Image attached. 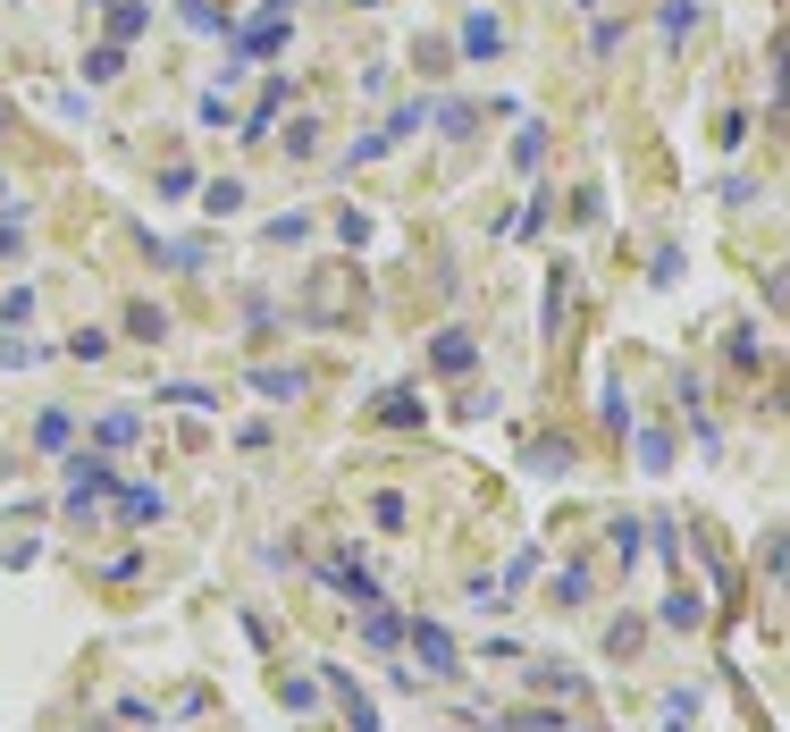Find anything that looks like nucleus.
Instances as JSON below:
<instances>
[{
  "instance_id": "nucleus-1",
  "label": "nucleus",
  "mask_w": 790,
  "mask_h": 732,
  "mask_svg": "<svg viewBox=\"0 0 790 732\" xmlns=\"http://www.w3.org/2000/svg\"><path fill=\"white\" fill-rule=\"evenodd\" d=\"M404 640H413L421 682H454V674H463V656H454V632H446V623H404Z\"/></svg>"
},
{
  "instance_id": "nucleus-2",
  "label": "nucleus",
  "mask_w": 790,
  "mask_h": 732,
  "mask_svg": "<svg viewBox=\"0 0 790 732\" xmlns=\"http://www.w3.org/2000/svg\"><path fill=\"white\" fill-rule=\"evenodd\" d=\"M110 488H118V472H110V455H101V446H93V455H68V514L101 505Z\"/></svg>"
},
{
  "instance_id": "nucleus-3",
  "label": "nucleus",
  "mask_w": 790,
  "mask_h": 732,
  "mask_svg": "<svg viewBox=\"0 0 790 732\" xmlns=\"http://www.w3.org/2000/svg\"><path fill=\"white\" fill-rule=\"evenodd\" d=\"M286 34H295V26H286V9H261V18L253 26H236V59H269V51H286Z\"/></svg>"
},
{
  "instance_id": "nucleus-4",
  "label": "nucleus",
  "mask_w": 790,
  "mask_h": 732,
  "mask_svg": "<svg viewBox=\"0 0 790 732\" xmlns=\"http://www.w3.org/2000/svg\"><path fill=\"white\" fill-rule=\"evenodd\" d=\"M454 51H463V59H496V51H505V26H496L488 9H463V26H454Z\"/></svg>"
},
{
  "instance_id": "nucleus-5",
  "label": "nucleus",
  "mask_w": 790,
  "mask_h": 732,
  "mask_svg": "<svg viewBox=\"0 0 790 732\" xmlns=\"http://www.w3.org/2000/svg\"><path fill=\"white\" fill-rule=\"evenodd\" d=\"M429 363L446 370V379H463V370L480 363V346H471V328H437V346H429Z\"/></svg>"
},
{
  "instance_id": "nucleus-6",
  "label": "nucleus",
  "mask_w": 790,
  "mask_h": 732,
  "mask_svg": "<svg viewBox=\"0 0 790 732\" xmlns=\"http://www.w3.org/2000/svg\"><path fill=\"white\" fill-rule=\"evenodd\" d=\"M110 497H118V522H135V531H144V522H160V514H169V497H160V488H144V481L110 488Z\"/></svg>"
},
{
  "instance_id": "nucleus-7",
  "label": "nucleus",
  "mask_w": 790,
  "mask_h": 732,
  "mask_svg": "<svg viewBox=\"0 0 790 732\" xmlns=\"http://www.w3.org/2000/svg\"><path fill=\"white\" fill-rule=\"evenodd\" d=\"M135 438H144V413H135V405H118V413H101V422H93L101 455H118V446H135Z\"/></svg>"
},
{
  "instance_id": "nucleus-8",
  "label": "nucleus",
  "mask_w": 790,
  "mask_h": 732,
  "mask_svg": "<svg viewBox=\"0 0 790 732\" xmlns=\"http://www.w3.org/2000/svg\"><path fill=\"white\" fill-rule=\"evenodd\" d=\"M278 110H286V77H269V85H261V101L245 110V144H269V127H278Z\"/></svg>"
},
{
  "instance_id": "nucleus-9",
  "label": "nucleus",
  "mask_w": 790,
  "mask_h": 732,
  "mask_svg": "<svg viewBox=\"0 0 790 732\" xmlns=\"http://www.w3.org/2000/svg\"><path fill=\"white\" fill-rule=\"evenodd\" d=\"M320 674H328V691L345 699V715H354V732H378V708H371V699L354 691V674H345V665H320Z\"/></svg>"
},
{
  "instance_id": "nucleus-10",
  "label": "nucleus",
  "mask_w": 790,
  "mask_h": 732,
  "mask_svg": "<svg viewBox=\"0 0 790 732\" xmlns=\"http://www.w3.org/2000/svg\"><path fill=\"white\" fill-rule=\"evenodd\" d=\"M421 413H429V405H421V387H387V396H378V422H387V429H413Z\"/></svg>"
},
{
  "instance_id": "nucleus-11",
  "label": "nucleus",
  "mask_w": 790,
  "mask_h": 732,
  "mask_svg": "<svg viewBox=\"0 0 790 732\" xmlns=\"http://www.w3.org/2000/svg\"><path fill=\"white\" fill-rule=\"evenodd\" d=\"M253 387H261L269 405H295V396H303L312 379H303V370H278V363H261V370H253Z\"/></svg>"
},
{
  "instance_id": "nucleus-12",
  "label": "nucleus",
  "mask_w": 790,
  "mask_h": 732,
  "mask_svg": "<svg viewBox=\"0 0 790 732\" xmlns=\"http://www.w3.org/2000/svg\"><path fill=\"white\" fill-rule=\"evenodd\" d=\"M362 640H371V649H395V640H404V615H395L387 597H378V606H362Z\"/></svg>"
},
{
  "instance_id": "nucleus-13",
  "label": "nucleus",
  "mask_w": 790,
  "mask_h": 732,
  "mask_svg": "<svg viewBox=\"0 0 790 732\" xmlns=\"http://www.w3.org/2000/svg\"><path fill=\"white\" fill-rule=\"evenodd\" d=\"M203 211L210 219H236V211H245V177H210V186H203Z\"/></svg>"
},
{
  "instance_id": "nucleus-14",
  "label": "nucleus",
  "mask_w": 790,
  "mask_h": 732,
  "mask_svg": "<svg viewBox=\"0 0 790 732\" xmlns=\"http://www.w3.org/2000/svg\"><path fill=\"white\" fill-rule=\"evenodd\" d=\"M101 9H110V42H135V34L151 26V9H144V0H101Z\"/></svg>"
},
{
  "instance_id": "nucleus-15",
  "label": "nucleus",
  "mask_w": 790,
  "mask_h": 732,
  "mask_svg": "<svg viewBox=\"0 0 790 732\" xmlns=\"http://www.w3.org/2000/svg\"><path fill=\"white\" fill-rule=\"evenodd\" d=\"M127 77V42H101V51H85V85H110Z\"/></svg>"
},
{
  "instance_id": "nucleus-16",
  "label": "nucleus",
  "mask_w": 790,
  "mask_h": 732,
  "mask_svg": "<svg viewBox=\"0 0 790 732\" xmlns=\"http://www.w3.org/2000/svg\"><path fill=\"white\" fill-rule=\"evenodd\" d=\"M127 337L160 346V337H169V311H160V304H127Z\"/></svg>"
},
{
  "instance_id": "nucleus-17",
  "label": "nucleus",
  "mask_w": 790,
  "mask_h": 732,
  "mask_svg": "<svg viewBox=\"0 0 790 732\" xmlns=\"http://www.w3.org/2000/svg\"><path fill=\"white\" fill-rule=\"evenodd\" d=\"M421 127H429V101H404V110H395L387 127H378V136H387V144H404V136H421Z\"/></svg>"
},
{
  "instance_id": "nucleus-18",
  "label": "nucleus",
  "mask_w": 790,
  "mask_h": 732,
  "mask_svg": "<svg viewBox=\"0 0 790 732\" xmlns=\"http://www.w3.org/2000/svg\"><path fill=\"white\" fill-rule=\"evenodd\" d=\"M690 26H698V0H664V51H681Z\"/></svg>"
},
{
  "instance_id": "nucleus-19",
  "label": "nucleus",
  "mask_w": 790,
  "mask_h": 732,
  "mask_svg": "<svg viewBox=\"0 0 790 732\" xmlns=\"http://www.w3.org/2000/svg\"><path fill=\"white\" fill-rule=\"evenodd\" d=\"M177 18H186L194 34H227V9H210V0H177Z\"/></svg>"
},
{
  "instance_id": "nucleus-20",
  "label": "nucleus",
  "mask_w": 790,
  "mask_h": 732,
  "mask_svg": "<svg viewBox=\"0 0 790 732\" xmlns=\"http://www.w3.org/2000/svg\"><path fill=\"white\" fill-rule=\"evenodd\" d=\"M656 615L673 623V632H690V623L707 615V606H698V590H673V597H664V606H656Z\"/></svg>"
},
{
  "instance_id": "nucleus-21",
  "label": "nucleus",
  "mask_w": 790,
  "mask_h": 732,
  "mask_svg": "<svg viewBox=\"0 0 790 732\" xmlns=\"http://www.w3.org/2000/svg\"><path fill=\"white\" fill-rule=\"evenodd\" d=\"M34 438H42V446H68V438H76V413H68V405H51V413L34 422Z\"/></svg>"
},
{
  "instance_id": "nucleus-22",
  "label": "nucleus",
  "mask_w": 790,
  "mask_h": 732,
  "mask_svg": "<svg viewBox=\"0 0 790 732\" xmlns=\"http://www.w3.org/2000/svg\"><path fill=\"white\" fill-rule=\"evenodd\" d=\"M564 304H572V270L555 261V278H546V337H555V320H564Z\"/></svg>"
},
{
  "instance_id": "nucleus-23",
  "label": "nucleus",
  "mask_w": 790,
  "mask_h": 732,
  "mask_svg": "<svg viewBox=\"0 0 790 732\" xmlns=\"http://www.w3.org/2000/svg\"><path fill=\"white\" fill-rule=\"evenodd\" d=\"M513 160H522V169H539V160H546V127H539V118L513 136Z\"/></svg>"
},
{
  "instance_id": "nucleus-24",
  "label": "nucleus",
  "mask_w": 790,
  "mask_h": 732,
  "mask_svg": "<svg viewBox=\"0 0 790 732\" xmlns=\"http://www.w3.org/2000/svg\"><path fill=\"white\" fill-rule=\"evenodd\" d=\"M68 354H76V363H101V354H110V328H76Z\"/></svg>"
},
{
  "instance_id": "nucleus-25",
  "label": "nucleus",
  "mask_w": 790,
  "mask_h": 732,
  "mask_svg": "<svg viewBox=\"0 0 790 732\" xmlns=\"http://www.w3.org/2000/svg\"><path fill=\"white\" fill-rule=\"evenodd\" d=\"M320 152V127H312V118H295V127H286V160H312Z\"/></svg>"
},
{
  "instance_id": "nucleus-26",
  "label": "nucleus",
  "mask_w": 790,
  "mask_h": 732,
  "mask_svg": "<svg viewBox=\"0 0 790 732\" xmlns=\"http://www.w3.org/2000/svg\"><path fill=\"white\" fill-rule=\"evenodd\" d=\"M194 118H203V127H236V110H227V93H219V85H210V93L194 101Z\"/></svg>"
},
{
  "instance_id": "nucleus-27",
  "label": "nucleus",
  "mask_w": 790,
  "mask_h": 732,
  "mask_svg": "<svg viewBox=\"0 0 790 732\" xmlns=\"http://www.w3.org/2000/svg\"><path fill=\"white\" fill-rule=\"evenodd\" d=\"M555 597H564V606H581V597H589V564H564V573H555Z\"/></svg>"
},
{
  "instance_id": "nucleus-28",
  "label": "nucleus",
  "mask_w": 790,
  "mask_h": 732,
  "mask_svg": "<svg viewBox=\"0 0 790 732\" xmlns=\"http://www.w3.org/2000/svg\"><path fill=\"white\" fill-rule=\"evenodd\" d=\"M589 51L614 59V51H622V18H598V26H589Z\"/></svg>"
},
{
  "instance_id": "nucleus-29",
  "label": "nucleus",
  "mask_w": 790,
  "mask_h": 732,
  "mask_svg": "<svg viewBox=\"0 0 790 732\" xmlns=\"http://www.w3.org/2000/svg\"><path fill=\"white\" fill-rule=\"evenodd\" d=\"M437 127H446V136H471V127H480V110H471V101H446V110H437Z\"/></svg>"
},
{
  "instance_id": "nucleus-30",
  "label": "nucleus",
  "mask_w": 790,
  "mask_h": 732,
  "mask_svg": "<svg viewBox=\"0 0 790 732\" xmlns=\"http://www.w3.org/2000/svg\"><path fill=\"white\" fill-rule=\"evenodd\" d=\"M732 363H740V370L766 363V337H757V328H740V337H732Z\"/></svg>"
},
{
  "instance_id": "nucleus-31",
  "label": "nucleus",
  "mask_w": 790,
  "mask_h": 732,
  "mask_svg": "<svg viewBox=\"0 0 790 732\" xmlns=\"http://www.w3.org/2000/svg\"><path fill=\"white\" fill-rule=\"evenodd\" d=\"M640 455H648V472H664V463H673V438H664V429H640Z\"/></svg>"
},
{
  "instance_id": "nucleus-32",
  "label": "nucleus",
  "mask_w": 790,
  "mask_h": 732,
  "mask_svg": "<svg viewBox=\"0 0 790 732\" xmlns=\"http://www.w3.org/2000/svg\"><path fill=\"white\" fill-rule=\"evenodd\" d=\"M605 429H614V438L631 429V396H622V387H605Z\"/></svg>"
},
{
  "instance_id": "nucleus-33",
  "label": "nucleus",
  "mask_w": 790,
  "mask_h": 732,
  "mask_svg": "<svg viewBox=\"0 0 790 732\" xmlns=\"http://www.w3.org/2000/svg\"><path fill=\"white\" fill-rule=\"evenodd\" d=\"M18 245H26V211H18V219H0V253H18Z\"/></svg>"
},
{
  "instance_id": "nucleus-34",
  "label": "nucleus",
  "mask_w": 790,
  "mask_h": 732,
  "mask_svg": "<svg viewBox=\"0 0 790 732\" xmlns=\"http://www.w3.org/2000/svg\"><path fill=\"white\" fill-rule=\"evenodd\" d=\"M269 9H295V0H269Z\"/></svg>"
},
{
  "instance_id": "nucleus-35",
  "label": "nucleus",
  "mask_w": 790,
  "mask_h": 732,
  "mask_svg": "<svg viewBox=\"0 0 790 732\" xmlns=\"http://www.w3.org/2000/svg\"><path fill=\"white\" fill-rule=\"evenodd\" d=\"M0 127H9V101H0Z\"/></svg>"
},
{
  "instance_id": "nucleus-36",
  "label": "nucleus",
  "mask_w": 790,
  "mask_h": 732,
  "mask_svg": "<svg viewBox=\"0 0 790 732\" xmlns=\"http://www.w3.org/2000/svg\"><path fill=\"white\" fill-rule=\"evenodd\" d=\"M354 9H378V0H354Z\"/></svg>"
},
{
  "instance_id": "nucleus-37",
  "label": "nucleus",
  "mask_w": 790,
  "mask_h": 732,
  "mask_svg": "<svg viewBox=\"0 0 790 732\" xmlns=\"http://www.w3.org/2000/svg\"><path fill=\"white\" fill-rule=\"evenodd\" d=\"M581 9H598V0H581Z\"/></svg>"
},
{
  "instance_id": "nucleus-38",
  "label": "nucleus",
  "mask_w": 790,
  "mask_h": 732,
  "mask_svg": "<svg viewBox=\"0 0 790 732\" xmlns=\"http://www.w3.org/2000/svg\"><path fill=\"white\" fill-rule=\"evenodd\" d=\"M581 732H598V724H581Z\"/></svg>"
}]
</instances>
